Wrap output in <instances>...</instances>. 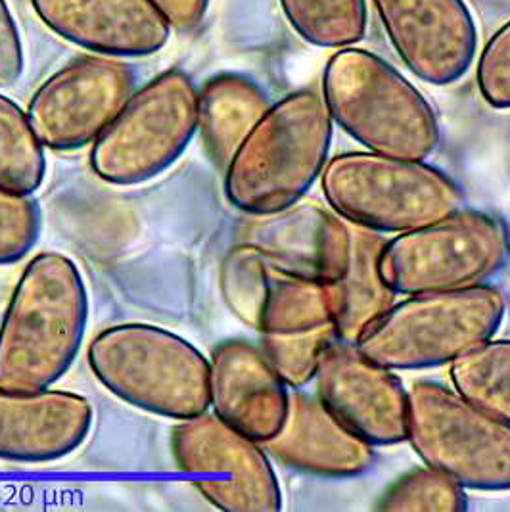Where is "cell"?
Instances as JSON below:
<instances>
[{
    "instance_id": "20",
    "label": "cell",
    "mask_w": 510,
    "mask_h": 512,
    "mask_svg": "<svg viewBox=\"0 0 510 512\" xmlns=\"http://www.w3.org/2000/svg\"><path fill=\"white\" fill-rule=\"evenodd\" d=\"M386 238L351 225V250L342 279L328 284L332 321L340 340L355 344L369 326L395 303L394 290L382 275Z\"/></svg>"
},
{
    "instance_id": "16",
    "label": "cell",
    "mask_w": 510,
    "mask_h": 512,
    "mask_svg": "<svg viewBox=\"0 0 510 512\" xmlns=\"http://www.w3.org/2000/svg\"><path fill=\"white\" fill-rule=\"evenodd\" d=\"M31 6L58 37L100 56L156 54L173 31L152 0H31Z\"/></svg>"
},
{
    "instance_id": "17",
    "label": "cell",
    "mask_w": 510,
    "mask_h": 512,
    "mask_svg": "<svg viewBox=\"0 0 510 512\" xmlns=\"http://www.w3.org/2000/svg\"><path fill=\"white\" fill-rule=\"evenodd\" d=\"M93 426L87 397L66 390L0 386V459L52 463L77 451Z\"/></svg>"
},
{
    "instance_id": "8",
    "label": "cell",
    "mask_w": 510,
    "mask_h": 512,
    "mask_svg": "<svg viewBox=\"0 0 510 512\" xmlns=\"http://www.w3.org/2000/svg\"><path fill=\"white\" fill-rule=\"evenodd\" d=\"M418 459L461 488L509 491L510 424L440 382L409 388L407 440Z\"/></svg>"
},
{
    "instance_id": "24",
    "label": "cell",
    "mask_w": 510,
    "mask_h": 512,
    "mask_svg": "<svg viewBox=\"0 0 510 512\" xmlns=\"http://www.w3.org/2000/svg\"><path fill=\"white\" fill-rule=\"evenodd\" d=\"M47 173L45 146L35 135L27 112L0 94V188L33 194Z\"/></svg>"
},
{
    "instance_id": "18",
    "label": "cell",
    "mask_w": 510,
    "mask_h": 512,
    "mask_svg": "<svg viewBox=\"0 0 510 512\" xmlns=\"http://www.w3.org/2000/svg\"><path fill=\"white\" fill-rule=\"evenodd\" d=\"M280 461L319 478H355L374 463V449L338 419L317 394L294 390L279 434L263 443Z\"/></svg>"
},
{
    "instance_id": "6",
    "label": "cell",
    "mask_w": 510,
    "mask_h": 512,
    "mask_svg": "<svg viewBox=\"0 0 510 512\" xmlns=\"http://www.w3.org/2000/svg\"><path fill=\"white\" fill-rule=\"evenodd\" d=\"M503 317L505 298L487 284L424 292L394 303L355 344L392 371H422L451 365L495 338Z\"/></svg>"
},
{
    "instance_id": "11",
    "label": "cell",
    "mask_w": 510,
    "mask_h": 512,
    "mask_svg": "<svg viewBox=\"0 0 510 512\" xmlns=\"http://www.w3.org/2000/svg\"><path fill=\"white\" fill-rule=\"evenodd\" d=\"M135 83V71L119 58L79 56L45 79L25 112L45 148L79 150L104 133Z\"/></svg>"
},
{
    "instance_id": "19",
    "label": "cell",
    "mask_w": 510,
    "mask_h": 512,
    "mask_svg": "<svg viewBox=\"0 0 510 512\" xmlns=\"http://www.w3.org/2000/svg\"><path fill=\"white\" fill-rule=\"evenodd\" d=\"M244 242L298 275L332 284L348 267L351 225L321 206L296 204L259 217Z\"/></svg>"
},
{
    "instance_id": "27",
    "label": "cell",
    "mask_w": 510,
    "mask_h": 512,
    "mask_svg": "<svg viewBox=\"0 0 510 512\" xmlns=\"http://www.w3.org/2000/svg\"><path fill=\"white\" fill-rule=\"evenodd\" d=\"M41 234V210L31 194L0 188V265L22 261Z\"/></svg>"
},
{
    "instance_id": "23",
    "label": "cell",
    "mask_w": 510,
    "mask_h": 512,
    "mask_svg": "<svg viewBox=\"0 0 510 512\" xmlns=\"http://www.w3.org/2000/svg\"><path fill=\"white\" fill-rule=\"evenodd\" d=\"M290 27L305 43L321 48H348L365 39L367 0H279Z\"/></svg>"
},
{
    "instance_id": "14",
    "label": "cell",
    "mask_w": 510,
    "mask_h": 512,
    "mask_svg": "<svg viewBox=\"0 0 510 512\" xmlns=\"http://www.w3.org/2000/svg\"><path fill=\"white\" fill-rule=\"evenodd\" d=\"M315 384L326 407L372 447L407 440L409 390L357 344L336 340L319 365Z\"/></svg>"
},
{
    "instance_id": "22",
    "label": "cell",
    "mask_w": 510,
    "mask_h": 512,
    "mask_svg": "<svg viewBox=\"0 0 510 512\" xmlns=\"http://www.w3.org/2000/svg\"><path fill=\"white\" fill-rule=\"evenodd\" d=\"M449 376L461 396L510 424V340L491 338L466 351Z\"/></svg>"
},
{
    "instance_id": "2",
    "label": "cell",
    "mask_w": 510,
    "mask_h": 512,
    "mask_svg": "<svg viewBox=\"0 0 510 512\" xmlns=\"http://www.w3.org/2000/svg\"><path fill=\"white\" fill-rule=\"evenodd\" d=\"M334 121L321 94L296 91L271 104L225 167V196L252 217L302 202L325 169Z\"/></svg>"
},
{
    "instance_id": "3",
    "label": "cell",
    "mask_w": 510,
    "mask_h": 512,
    "mask_svg": "<svg viewBox=\"0 0 510 512\" xmlns=\"http://www.w3.org/2000/svg\"><path fill=\"white\" fill-rule=\"evenodd\" d=\"M323 100L332 121L369 152L426 160L440 146V121L432 104L371 50L340 48L330 56Z\"/></svg>"
},
{
    "instance_id": "26",
    "label": "cell",
    "mask_w": 510,
    "mask_h": 512,
    "mask_svg": "<svg viewBox=\"0 0 510 512\" xmlns=\"http://www.w3.org/2000/svg\"><path fill=\"white\" fill-rule=\"evenodd\" d=\"M466 507L464 488L426 465L399 476L376 503V511L388 512H461Z\"/></svg>"
},
{
    "instance_id": "1",
    "label": "cell",
    "mask_w": 510,
    "mask_h": 512,
    "mask_svg": "<svg viewBox=\"0 0 510 512\" xmlns=\"http://www.w3.org/2000/svg\"><path fill=\"white\" fill-rule=\"evenodd\" d=\"M89 323V292L71 257L25 265L0 321V386L43 390L70 371Z\"/></svg>"
},
{
    "instance_id": "12",
    "label": "cell",
    "mask_w": 510,
    "mask_h": 512,
    "mask_svg": "<svg viewBox=\"0 0 510 512\" xmlns=\"http://www.w3.org/2000/svg\"><path fill=\"white\" fill-rule=\"evenodd\" d=\"M219 292L232 315L261 336L334 323L326 282L282 267L248 242L223 257Z\"/></svg>"
},
{
    "instance_id": "5",
    "label": "cell",
    "mask_w": 510,
    "mask_h": 512,
    "mask_svg": "<svg viewBox=\"0 0 510 512\" xmlns=\"http://www.w3.org/2000/svg\"><path fill=\"white\" fill-rule=\"evenodd\" d=\"M321 187L328 208L374 233H407L463 208L459 185L424 160L344 152L326 162Z\"/></svg>"
},
{
    "instance_id": "9",
    "label": "cell",
    "mask_w": 510,
    "mask_h": 512,
    "mask_svg": "<svg viewBox=\"0 0 510 512\" xmlns=\"http://www.w3.org/2000/svg\"><path fill=\"white\" fill-rule=\"evenodd\" d=\"M510 257L509 227L486 211L457 210L386 242L382 275L395 294L486 284Z\"/></svg>"
},
{
    "instance_id": "4",
    "label": "cell",
    "mask_w": 510,
    "mask_h": 512,
    "mask_svg": "<svg viewBox=\"0 0 510 512\" xmlns=\"http://www.w3.org/2000/svg\"><path fill=\"white\" fill-rule=\"evenodd\" d=\"M94 378L117 399L163 419L209 411V359L183 336L148 323L100 330L87 351Z\"/></svg>"
},
{
    "instance_id": "30",
    "label": "cell",
    "mask_w": 510,
    "mask_h": 512,
    "mask_svg": "<svg viewBox=\"0 0 510 512\" xmlns=\"http://www.w3.org/2000/svg\"><path fill=\"white\" fill-rule=\"evenodd\" d=\"M211 0H152L173 31L190 33L204 22Z\"/></svg>"
},
{
    "instance_id": "29",
    "label": "cell",
    "mask_w": 510,
    "mask_h": 512,
    "mask_svg": "<svg viewBox=\"0 0 510 512\" xmlns=\"http://www.w3.org/2000/svg\"><path fill=\"white\" fill-rule=\"evenodd\" d=\"M24 43L14 14L6 0H0V89L12 87L24 75Z\"/></svg>"
},
{
    "instance_id": "21",
    "label": "cell",
    "mask_w": 510,
    "mask_h": 512,
    "mask_svg": "<svg viewBox=\"0 0 510 512\" xmlns=\"http://www.w3.org/2000/svg\"><path fill=\"white\" fill-rule=\"evenodd\" d=\"M271 106L265 91L238 73L209 77L198 91V131L211 162L221 171Z\"/></svg>"
},
{
    "instance_id": "25",
    "label": "cell",
    "mask_w": 510,
    "mask_h": 512,
    "mask_svg": "<svg viewBox=\"0 0 510 512\" xmlns=\"http://www.w3.org/2000/svg\"><path fill=\"white\" fill-rule=\"evenodd\" d=\"M340 340L334 323L313 326L292 334L261 336V348L292 390H302L315 380L328 348Z\"/></svg>"
},
{
    "instance_id": "15",
    "label": "cell",
    "mask_w": 510,
    "mask_h": 512,
    "mask_svg": "<svg viewBox=\"0 0 510 512\" xmlns=\"http://www.w3.org/2000/svg\"><path fill=\"white\" fill-rule=\"evenodd\" d=\"M290 405L288 384L261 348L225 340L209 359V407L232 428L259 443L275 438Z\"/></svg>"
},
{
    "instance_id": "7",
    "label": "cell",
    "mask_w": 510,
    "mask_h": 512,
    "mask_svg": "<svg viewBox=\"0 0 510 512\" xmlns=\"http://www.w3.org/2000/svg\"><path fill=\"white\" fill-rule=\"evenodd\" d=\"M198 133V89L186 71H162L142 85L94 140V175L116 187L158 177L185 154Z\"/></svg>"
},
{
    "instance_id": "13",
    "label": "cell",
    "mask_w": 510,
    "mask_h": 512,
    "mask_svg": "<svg viewBox=\"0 0 510 512\" xmlns=\"http://www.w3.org/2000/svg\"><path fill=\"white\" fill-rule=\"evenodd\" d=\"M399 60L424 83H457L474 64L478 27L464 0H372Z\"/></svg>"
},
{
    "instance_id": "10",
    "label": "cell",
    "mask_w": 510,
    "mask_h": 512,
    "mask_svg": "<svg viewBox=\"0 0 510 512\" xmlns=\"http://www.w3.org/2000/svg\"><path fill=\"white\" fill-rule=\"evenodd\" d=\"M175 463L202 497L223 512L282 509L277 472L263 443L215 413L179 420L171 432Z\"/></svg>"
},
{
    "instance_id": "28",
    "label": "cell",
    "mask_w": 510,
    "mask_h": 512,
    "mask_svg": "<svg viewBox=\"0 0 510 512\" xmlns=\"http://www.w3.org/2000/svg\"><path fill=\"white\" fill-rule=\"evenodd\" d=\"M476 83L491 108L510 110V22L501 25L482 48Z\"/></svg>"
}]
</instances>
